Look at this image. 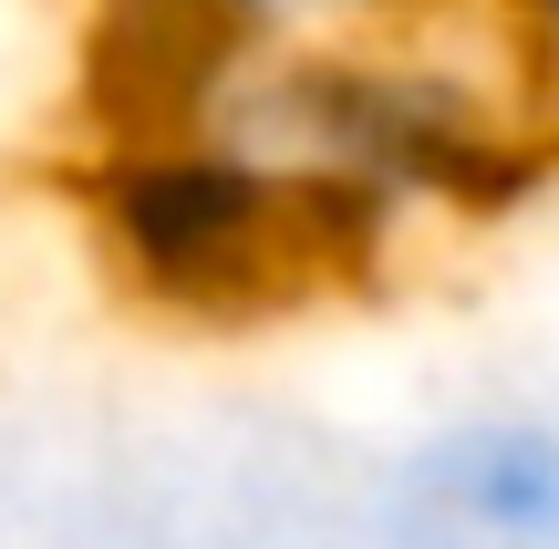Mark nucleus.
Returning a JSON list of instances; mask_svg holds the SVG:
<instances>
[{"label": "nucleus", "mask_w": 559, "mask_h": 549, "mask_svg": "<svg viewBox=\"0 0 559 549\" xmlns=\"http://www.w3.org/2000/svg\"><path fill=\"white\" fill-rule=\"evenodd\" d=\"M94 260L177 322H249L321 281H353L362 249L270 145L198 104H124L83 166Z\"/></svg>", "instance_id": "f257e3e1"}, {"label": "nucleus", "mask_w": 559, "mask_h": 549, "mask_svg": "<svg viewBox=\"0 0 559 549\" xmlns=\"http://www.w3.org/2000/svg\"><path fill=\"white\" fill-rule=\"evenodd\" d=\"M383 549H559V415H436L383 467Z\"/></svg>", "instance_id": "f03ea898"}, {"label": "nucleus", "mask_w": 559, "mask_h": 549, "mask_svg": "<svg viewBox=\"0 0 559 549\" xmlns=\"http://www.w3.org/2000/svg\"><path fill=\"white\" fill-rule=\"evenodd\" d=\"M498 11H508V32H519L528 73H539L549 104H559V0H498Z\"/></svg>", "instance_id": "7ed1b4c3"}]
</instances>
